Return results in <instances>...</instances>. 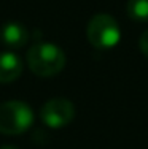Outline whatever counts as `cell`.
<instances>
[{
	"mask_svg": "<svg viewBox=\"0 0 148 149\" xmlns=\"http://www.w3.org/2000/svg\"><path fill=\"white\" fill-rule=\"evenodd\" d=\"M27 65L37 76H56L65 67V54L53 43H37L27 51Z\"/></svg>",
	"mask_w": 148,
	"mask_h": 149,
	"instance_id": "obj_1",
	"label": "cell"
},
{
	"mask_svg": "<svg viewBox=\"0 0 148 149\" xmlns=\"http://www.w3.org/2000/svg\"><path fill=\"white\" fill-rule=\"evenodd\" d=\"M34 124V111L27 103L8 100L0 105V133L21 135Z\"/></svg>",
	"mask_w": 148,
	"mask_h": 149,
	"instance_id": "obj_2",
	"label": "cell"
},
{
	"mask_svg": "<svg viewBox=\"0 0 148 149\" xmlns=\"http://www.w3.org/2000/svg\"><path fill=\"white\" fill-rule=\"evenodd\" d=\"M86 37L88 41L94 46L96 49L107 51V49L115 48L119 43L121 38V29L115 17L110 15H96L91 17L86 27Z\"/></svg>",
	"mask_w": 148,
	"mask_h": 149,
	"instance_id": "obj_3",
	"label": "cell"
},
{
	"mask_svg": "<svg viewBox=\"0 0 148 149\" xmlns=\"http://www.w3.org/2000/svg\"><path fill=\"white\" fill-rule=\"evenodd\" d=\"M41 120L51 129H62L75 118V106L67 98H51L41 106Z\"/></svg>",
	"mask_w": 148,
	"mask_h": 149,
	"instance_id": "obj_4",
	"label": "cell"
},
{
	"mask_svg": "<svg viewBox=\"0 0 148 149\" xmlns=\"http://www.w3.org/2000/svg\"><path fill=\"white\" fill-rule=\"evenodd\" d=\"M0 40L10 49H19L29 40V30L21 22H6L0 29Z\"/></svg>",
	"mask_w": 148,
	"mask_h": 149,
	"instance_id": "obj_5",
	"label": "cell"
},
{
	"mask_svg": "<svg viewBox=\"0 0 148 149\" xmlns=\"http://www.w3.org/2000/svg\"><path fill=\"white\" fill-rule=\"evenodd\" d=\"M24 63L15 52H0V83H13L21 76Z\"/></svg>",
	"mask_w": 148,
	"mask_h": 149,
	"instance_id": "obj_6",
	"label": "cell"
},
{
	"mask_svg": "<svg viewBox=\"0 0 148 149\" xmlns=\"http://www.w3.org/2000/svg\"><path fill=\"white\" fill-rule=\"evenodd\" d=\"M126 13L132 21L148 22V0H128Z\"/></svg>",
	"mask_w": 148,
	"mask_h": 149,
	"instance_id": "obj_7",
	"label": "cell"
},
{
	"mask_svg": "<svg viewBox=\"0 0 148 149\" xmlns=\"http://www.w3.org/2000/svg\"><path fill=\"white\" fill-rule=\"evenodd\" d=\"M139 48L142 51V54L148 57V29L140 35V40H139Z\"/></svg>",
	"mask_w": 148,
	"mask_h": 149,
	"instance_id": "obj_8",
	"label": "cell"
},
{
	"mask_svg": "<svg viewBox=\"0 0 148 149\" xmlns=\"http://www.w3.org/2000/svg\"><path fill=\"white\" fill-rule=\"evenodd\" d=\"M0 149H18V148H15V146H8V144H6V146H0Z\"/></svg>",
	"mask_w": 148,
	"mask_h": 149,
	"instance_id": "obj_9",
	"label": "cell"
}]
</instances>
